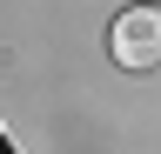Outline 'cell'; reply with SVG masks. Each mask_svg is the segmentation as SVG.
I'll use <instances>...</instances> for the list:
<instances>
[{
  "label": "cell",
  "mask_w": 161,
  "mask_h": 154,
  "mask_svg": "<svg viewBox=\"0 0 161 154\" xmlns=\"http://www.w3.org/2000/svg\"><path fill=\"white\" fill-rule=\"evenodd\" d=\"M108 54H114V67H128V74L161 67V7H128L108 27Z\"/></svg>",
  "instance_id": "obj_1"
},
{
  "label": "cell",
  "mask_w": 161,
  "mask_h": 154,
  "mask_svg": "<svg viewBox=\"0 0 161 154\" xmlns=\"http://www.w3.org/2000/svg\"><path fill=\"white\" fill-rule=\"evenodd\" d=\"M0 154H14V147H7V134H0Z\"/></svg>",
  "instance_id": "obj_2"
}]
</instances>
